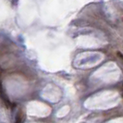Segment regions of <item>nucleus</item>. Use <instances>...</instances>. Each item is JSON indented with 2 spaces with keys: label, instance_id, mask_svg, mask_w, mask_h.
I'll list each match as a JSON object with an SVG mask.
<instances>
[{
  "label": "nucleus",
  "instance_id": "f257e3e1",
  "mask_svg": "<svg viewBox=\"0 0 123 123\" xmlns=\"http://www.w3.org/2000/svg\"><path fill=\"white\" fill-rule=\"evenodd\" d=\"M0 97L1 99L6 103L7 105H9V101H8V98L6 95V93L4 92V89H3V86H2V83H1V80H0Z\"/></svg>",
  "mask_w": 123,
  "mask_h": 123
},
{
  "label": "nucleus",
  "instance_id": "f03ea898",
  "mask_svg": "<svg viewBox=\"0 0 123 123\" xmlns=\"http://www.w3.org/2000/svg\"><path fill=\"white\" fill-rule=\"evenodd\" d=\"M23 120H22V111L19 110L17 113L16 117H15V123H22Z\"/></svg>",
  "mask_w": 123,
  "mask_h": 123
},
{
  "label": "nucleus",
  "instance_id": "7ed1b4c3",
  "mask_svg": "<svg viewBox=\"0 0 123 123\" xmlns=\"http://www.w3.org/2000/svg\"><path fill=\"white\" fill-rule=\"evenodd\" d=\"M117 56H118V57H119V58H120V59H121V60L123 61V54L121 53V52L117 51Z\"/></svg>",
  "mask_w": 123,
  "mask_h": 123
}]
</instances>
